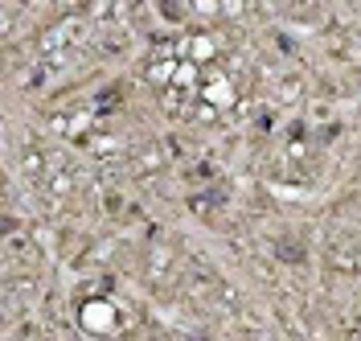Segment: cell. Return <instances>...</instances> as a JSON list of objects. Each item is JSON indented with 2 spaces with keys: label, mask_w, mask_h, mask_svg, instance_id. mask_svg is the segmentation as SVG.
<instances>
[{
  "label": "cell",
  "mask_w": 361,
  "mask_h": 341,
  "mask_svg": "<svg viewBox=\"0 0 361 341\" xmlns=\"http://www.w3.org/2000/svg\"><path fill=\"white\" fill-rule=\"evenodd\" d=\"M78 321H82V329H87L90 337H119V329H123V309L115 304L111 296H94V300H87V304L78 309Z\"/></svg>",
  "instance_id": "cell-1"
}]
</instances>
